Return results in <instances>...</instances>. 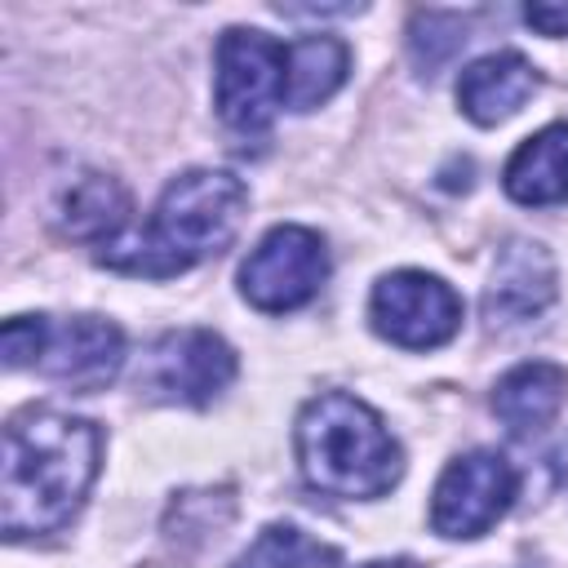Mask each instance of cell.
<instances>
[{
	"instance_id": "obj_9",
	"label": "cell",
	"mask_w": 568,
	"mask_h": 568,
	"mask_svg": "<svg viewBox=\"0 0 568 568\" xmlns=\"http://www.w3.org/2000/svg\"><path fill=\"white\" fill-rule=\"evenodd\" d=\"M124 364V333L111 320L98 315H71L62 324H49V342L40 355V373L58 386H71L80 395H93L115 382Z\"/></svg>"
},
{
	"instance_id": "obj_12",
	"label": "cell",
	"mask_w": 568,
	"mask_h": 568,
	"mask_svg": "<svg viewBox=\"0 0 568 568\" xmlns=\"http://www.w3.org/2000/svg\"><path fill=\"white\" fill-rule=\"evenodd\" d=\"M501 186L515 204H528V209L564 204L568 200V124L559 120L524 138L506 160Z\"/></svg>"
},
{
	"instance_id": "obj_4",
	"label": "cell",
	"mask_w": 568,
	"mask_h": 568,
	"mask_svg": "<svg viewBox=\"0 0 568 568\" xmlns=\"http://www.w3.org/2000/svg\"><path fill=\"white\" fill-rule=\"evenodd\" d=\"M288 84V44L271 40L257 27H231L217 40L213 58V106L231 133H266L284 106Z\"/></svg>"
},
{
	"instance_id": "obj_11",
	"label": "cell",
	"mask_w": 568,
	"mask_h": 568,
	"mask_svg": "<svg viewBox=\"0 0 568 568\" xmlns=\"http://www.w3.org/2000/svg\"><path fill=\"white\" fill-rule=\"evenodd\" d=\"M537 89V71L524 53L501 49V53H484L475 58L462 80H457V106L462 115H470L475 124H501L506 115H515Z\"/></svg>"
},
{
	"instance_id": "obj_2",
	"label": "cell",
	"mask_w": 568,
	"mask_h": 568,
	"mask_svg": "<svg viewBox=\"0 0 568 568\" xmlns=\"http://www.w3.org/2000/svg\"><path fill=\"white\" fill-rule=\"evenodd\" d=\"M248 213V191L235 173L222 169H191L160 191V204L142 231H124L111 244L93 248V257L124 275L164 280L178 271L217 257Z\"/></svg>"
},
{
	"instance_id": "obj_7",
	"label": "cell",
	"mask_w": 568,
	"mask_h": 568,
	"mask_svg": "<svg viewBox=\"0 0 568 568\" xmlns=\"http://www.w3.org/2000/svg\"><path fill=\"white\" fill-rule=\"evenodd\" d=\"M368 320L386 342L404 351H430L462 328V297L439 275L390 271L373 284Z\"/></svg>"
},
{
	"instance_id": "obj_17",
	"label": "cell",
	"mask_w": 568,
	"mask_h": 568,
	"mask_svg": "<svg viewBox=\"0 0 568 568\" xmlns=\"http://www.w3.org/2000/svg\"><path fill=\"white\" fill-rule=\"evenodd\" d=\"M49 342V320L44 315H18L0 328V355L9 368H40Z\"/></svg>"
},
{
	"instance_id": "obj_18",
	"label": "cell",
	"mask_w": 568,
	"mask_h": 568,
	"mask_svg": "<svg viewBox=\"0 0 568 568\" xmlns=\"http://www.w3.org/2000/svg\"><path fill=\"white\" fill-rule=\"evenodd\" d=\"M524 22L541 36H568V4H524Z\"/></svg>"
},
{
	"instance_id": "obj_8",
	"label": "cell",
	"mask_w": 568,
	"mask_h": 568,
	"mask_svg": "<svg viewBox=\"0 0 568 568\" xmlns=\"http://www.w3.org/2000/svg\"><path fill=\"white\" fill-rule=\"evenodd\" d=\"M519 475L501 453L475 448L444 466L430 497V528L439 537H484L515 501Z\"/></svg>"
},
{
	"instance_id": "obj_10",
	"label": "cell",
	"mask_w": 568,
	"mask_h": 568,
	"mask_svg": "<svg viewBox=\"0 0 568 568\" xmlns=\"http://www.w3.org/2000/svg\"><path fill=\"white\" fill-rule=\"evenodd\" d=\"M555 302V262L537 240H510L497 253L493 280L484 288L488 324H524Z\"/></svg>"
},
{
	"instance_id": "obj_1",
	"label": "cell",
	"mask_w": 568,
	"mask_h": 568,
	"mask_svg": "<svg viewBox=\"0 0 568 568\" xmlns=\"http://www.w3.org/2000/svg\"><path fill=\"white\" fill-rule=\"evenodd\" d=\"M102 435L93 422L27 408L4 426V462H0V528L9 541L58 532L80 510L93 475H98Z\"/></svg>"
},
{
	"instance_id": "obj_15",
	"label": "cell",
	"mask_w": 568,
	"mask_h": 568,
	"mask_svg": "<svg viewBox=\"0 0 568 568\" xmlns=\"http://www.w3.org/2000/svg\"><path fill=\"white\" fill-rule=\"evenodd\" d=\"M351 71V49L337 36H306L288 44V84H284V106L293 111H315L328 102Z\"/></svg>"
},
{
	"instance_id": "obj_13",
	"label": "cell",
	"mask_w": 568,
	"mask_h": 568,
	"mask_svg": "<svg viewBox=\"0 0 568 568\" xmlns=\"http://www.w3.org/2000/svg\"><path fill=\"white\" fill-rule=\"evenodd\" d=\"M133 204H129V191L106 178V173H84L75 178L62 200H58V226L71 235V240H84L93 248L111 244L115 235H124L133 222H129Z\"/></svg>"
},
{
	"instance_id": "obj_19",
	"label": "cell",
	"mask_w": 568,
	"mask_h": 568,
	"mask_svg": "<svg viewBox=\"0 0 568 568\" xmlns=\"http://www.w3.org/2000/svg\"><path fill=\"white\" fill-rule=\"evenodd\" d=\"M364 568H408V564H404V559H395V564H386V559H382V564H364Z\"/></svg>"
},
{
	"instance_id": "obj_5",
	"label": "cell",
	"mask_w": 568,
	"mask_h": 568,
	"mask_svg": "<svg viewBox=\"0 0 568 568\" xmlns=\"http://www.w3.org/2000/svg\"><path fill=\"white\" fill-rule=\"evenodd\" d=\"M328 280V248L311 226H275L240 266V293L266 315L306 306Z\"/></svg>"
},
{
	"instance_id": "obj_16",
	"label": "cell",
	"mask_w": 568,
	"mask_h": 568,
	"mask_svg": "<svg viewBox=\"0 0 568 568\" xmlns=\"http://www.w3.org/2000/svg\"><path fill=\"white\" fill-rule=\"evenodd\" d=\"M337 550L302 532L297 524H266L253 546L235 559V568H333Z\"/></svg>"
},
{
	"instance_id": "obj_6",
	"label": "cell",
	"mask_w": 568,
	"mask_h": 568,
	"mask_svg": "<svg viewBox=\"0 0 568 568\" xmlns=\"http://www.w3.org/2000/svg\"><path fill=\"white\" fill-rule=\"evenodd\" d=\"M235 377V351L213 328H173L151 342L138 390H146L160 404H186L204 408L213 404Z\"/></svg>"
},
{
	"instance_id": "obj_14",
	"label": "cell",
	"mask_w": 568,
	"mask_h": 568,
	"mask_svg": "<svg viewBox=\"0 0 568 568\" xmlns=\"http://www.w3.org/2000/svg\"><path fill=\"white\" fill-rule=\"evenodd\" d=\"M568 395V373L559 364L546 359H528L519 368H510L497 386H493V413L510 426V430H541L555 422V413L564 408Z\"/></svg>"
},
{
	"instance_id": "obj_3",
	"label": "cell",
	"mask_w": 568,
	"mask_h": 568,
	"mask_svg": "<svg viewBox=\"0 0 568 568\" xmlns=\"http://www.w3.org/2000/svg\"><path fill=\"white\" fill-rule=\"evenodd\" d=\"M293 448L306 484L328 497L373 501L404 475V453L386 422L346 390H324L297 413Z\"/></svg>"
}]
</instances>
